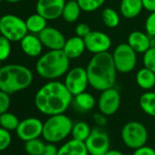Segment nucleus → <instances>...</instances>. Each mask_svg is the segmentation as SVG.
Here are the masks:
<instances>
[{"instance_id": "e433bc0d", "label": "nucleus", "mask_w": 155, "mask_h": 155, "mask_svg": "<svg viewBox=\"0 0 155 155\" xmlns=\"http://www.w3.org/2000/svg\"><path fill=\"white\" fill-rule=\"evenodd\" d=\"M92 119L95 123V124L97 126H99L100 128L104 127L107 124V116L104 115L101 113H95L92 116Z\"/></svg>"}, {"instance_id": "39448f33", "label": "nucleus", "mask_w": 155, "mask_h": 155, "mask_svg": "<svg viewBox=\"0 0 155 155\" xmlns=\"http://www.w3.org/2000/svg\"><path fill=\"white\" fill-rule=\"evenodd\" d=\"M74 123L71 118L65 114L48 116L43 123L42 138L50 143H59L67 140L71 134Z\"/></svg>"}, {"instance_id": "aec40b11", "label": "nucleus", "mask_w": 155, "mask_h": 155, "mask_svg": "<svg viewBox=\"0 0 155 155\" xmlns=\"http://www.w3.org/2000/svg\"><path fill=\"white\" fill-rule=\"evenodd\" d=\"M143 10L142 0H121L120 13L128 19L137 17Z\"/></svg>"}, {"instance_id": "9d476101", "label": "nucleus", "mask_w": 155, "mask_h": 155, "mask_svg": "<svg viewBox=\"0 0 155 155\" xmlns=\"http://www.w3.org/2000/svg\"><path fill=\"white\" fill-rule=\"evenodd\" d=\"M121 103L122 97L119 90L115 87H111L100 92L97 105L100 113L106 116H111L119 111Z\"/></svg>"}, {"instance_id": "412c9836", "label": "nucleus", "mask_w": 155, "mask_h": 155, "mask_svg": "<svg viewBox=\"0 0 155 155\" xmlns=\"http://www.w3.org/2000/svg\"><path fill=\"white\" fill-rule=\"evenodd\" d=\"M75 107L79 112H90L96 106V99L90 93L83 92L81 94H79L75 96H73V102Z\"/></svg>"}, {"instance_id": "4468645a", "label": "nucleus", "mask_w": 155, "mask_h": 155, "mask_svg": "<svg viewBox=\"0 0 155 155\" xmlns=\"http://www.w3.org/2000/svg\"><path fill=\"white\" fill-rule=\"evenodd\" d=\"M66 2V0H37L36 10L47 20H56L61 16Z\"/></svg>"}, {"instance_id": "cd10ccee", "label": "nucleus", "mask_w": 155, "mask_h": 155, "mask_svg": "<svg viewBox=\"0 0 155 155\" xmlns=\"http://www.w3.org/2000/svg\"><path fill=\"white\" fill-rule=\"evenodd\" d=\"M19 123L20 121L17 118V116L12 113L6 112L0 115V127L9 132H12V131L16 132Z\"/></svg>"}, {"instance_id": "f257e3e1", "label": "nucleus", "mask_w": 155, "mask_h": 155, "mask_svg": "<svg viewBox=\"0 0 155 155\" xmlns=\"http://www.w3.org/2000/svg\"><path fill=\"white\" fill-rule=\"evenodd\" d=\"M73 102V95L63 82L48 81L35 94L34 104L39 113L51 116L65 114Z\"/></svg>"}, {"instance_id": "37998d69", "label": "nucleus", "mask_w": 155, "mask_h": 155, "mask_svg": "<svg viewBox=\"0 0 155 155\" xmlns=\"http://www.w3.org/2000/svg\"><path fill=\"white\" fill-rule=\"evenodd\" d=\"M5 1H6L7 3H11V4H16V3H18V2H20L21 0H5Z\"/></svg>"}, {"instance_id": "c85d7f7f", "label": "nucleus", "mask_w": 155, "mask_h": 155, "mask_svg": "<svg viewBox=\"0 0 155 155\" xmlns=\"http://www.w3.org/2000/svg\"><path fill=\"white\" fill-rule=\"evenodd\" d=\"M46 143L40 138L33 139L25 143L24 149L28 155H43Z\"/></svg>"}, {"instance_id": "2f4dec72", "label": "nucleus", "mask_w": 155, "mask_h": 155, "mask_svg": "<svg viewBox=\"0 0 155 155\" xmlns=\"http://www.w3.org/2000/svg\"><path fill=\"white\" fill-rule=\"evenodd\" d=\"M143 63L144 67L155 73V47H151L143 54Z\"/></svg>"}, {"instance_id": "6ab92c4d", "label": "nucleus", "mask_w": 155, "mask_h": 155, "mask_svg": "<svg viewBox=\"0 0 155 155\" xmlns=\"http://www.w3.org/2000/svg\"><path fill=\"white\" fill-rule=\"evenodd\" d=\"M58 155H89V153L84 142L71 138L58 148Z\"/></svg>"}, {"instance_id": "49530a36", "label": "nucleus", "mask_w": 155, "mask_h": 155, "mask_svg": "<svg viewBox=\"0 0 155 155\" xmlns=\"http://www.w3.org/2000/svg\"><path fill=\"white\" fill-rule=\"evenodd\" d=\"M1 1H3V0H0V2H1Z\"/></svg>"}, {"instance_id": "a211bd4d", "label": "nucleus", "mask_w": 155, "mask_h": 155, "mask_svg": "<svg viewBox=\"0 0 155 155\" xmlns=\"http://www.w3.org/2000/svg\"><path fill=\"white\" fill-rule=\"evenodd\" d=\"M62 50L65 54L70 60H72L80 57L87 49L84 39L78 35H75L67 39Z\"/></svg>"}, {"instance_id": "7ed1b4c3", "label": "nucleus", "mask_w": 155, "mask_h": 155, "mask_svg": "<svg viewBox=\"0 0 155 155\" xmlns=\"http://www.w3.org/2000/svg\"><path fill=\"white\" fill-rule=\"evenodd\" d=\"M70 59L63 50H49L39 56L36 64L37 74L48 81L65 76L69 70Z\"/></svg>"}, {"instance_id": "58836bf2", "label": "nucleus", "mask_w": 155, "mask_h": 155, "mask_svg": "<svg viewBox=\"0 0 155 155\" xmlns=\"http://www.w3.org/2000/svg\"><path fill=\"white\" fill-rule=\"evenodd\" d=\"M58 148L55 143H47L43 155H58Z\"/></svg>"}, {"instance_id": "5701e85b", "label": "nucleus", "mask_w": 155, "mask_h": 155, "mask_svg": "<svg viewBox=\"0 0 155 155\" xmlns=\"http://www.w3.org/2000/svg\"><path fill=\"white\" fill-rule=\"evenodd\" d=\"M81 11L82 10L77 1H67L64 5L61 17L65 22L72 24L79 18Z\"/></svg>"}, {"instance_id": "f03ea898", "label": "nucleus", "mask_w": 155, "mask_h": 155, "mask_svg": "<svg viewBox=\"0 0 155 155\" xmlns=\"http://www.w3.org/2000/svg\"><path fill=\"white\" fill-rule=\"evenodd\" d=\"M86 70L90 86L94 90L102 92L114 87L118 71L110 52L93 54Z\"/></svg>"}, {"instance_id": "20e7f679", "label": "nucleus", "mask_w": 155, "mask_h": 155, "mask_svg": "<svg viewBox=\"0 0 155 155\" xmlns=\"http://www.w3.org/2000/svg\"><path fill=\"white\" fill-rule=\"evenodd\" d=\"M33 79V73L26 66L6 64L0 70V90L13 94L28 88Z\"/></svg>"}, {"instance_id": "bb28decb", "label": "nucleus", "mask_w": 155, "mask_h": 155, "mask_svg": "<svg viewBox=\"0 0 155 155\" xmlns=\"http://www.w3.org/2000/svg\"><path fill=\"white\" fill-rule=\"evenodd\" d=\"M101 19L103 24L109 28H115L119 25L121 17L120 14L111 7H106L101 13Z\"/></svg>"}, {"instance_id": "7c9ffc66", "label": "nucleus", "mask_w": 155, "mask_h": 155, "mask_svg": "<svg viewBox=\"0 0 155 155\" xmlns=\"http://www.w3.org/2000/svg\"><path fill=\"white\" fill-rule=\"evenodd\" d=\"M11 41L3 35H0V62L5 61L11 54Z\"/></svg>"}, {"instance_id": "6e6552de", "label": "nucleus", "mask_w": 155, "mask_h": 155, "mask_svg": "<svg viewBox=\"0 0 155 155\" xmlns=\"http://www.w3.org/2000/svg\"><path fill=\"white\" fill-rule=\"evenodd\" d=\"M111 55L118 73L129 74L137 65V53L127 43L118 45Z\"/></svg>"}, {"instance_id": "72a5a7b5", "label": "nucleus", "mask_w": 155, "mask_h": 155, "mask_svg": "<svg viewBox=\"0 0 155 155\" xmlns=\"http://www.w3.org/2000/svg\"><path fill=\"white\" fill-rule=\"evenodd\" d=\"M10 94H8L5 92H3L0 90V115L4 113L8 112V109L10 107L11 100H10Z\"/></svg>"}, {"instance_id": "f3484780", "label": "nucleus", "mask_w": 155, "mask_h": 155, "mask_svg": "<svg viewBox=\"0 0 155 155\" xmlns=\"http://www.w3.org/2000/svg\"><path fill=\"white\" fill-rule=\"evenodd\" d=\"M127 44L137 54H144L151 48V36L146 32L133 31L129 35Z\"/></svg>"}, {"instance_id": "2eb2a0df", "label": "nucleus", "mask_w": 155, "mask_h": 155, "mask_svg": "<svg viewBox=\"0 0 155 155\" xmlns=\"http://www.w3.org/2000/svg\"><path fill=\"white\" fill-rule=\"evenodd\" d=\"M38 36L42 45L48 50H62L67 41L65 35L53 26H47Z\"/></svg>"}, {"instance_id": "393cba45", "label": "nucleus", "mask_w": 155, "mask_h": 155, "mask_svg": "<svg viewBox=\"0 0 155 155\" xmlns=\"http://www.w3.org/2000/svg\"><path fill=\"white\" fill-rule=\"evenodd\" d=\"M139 105L145 114L155 117V92L146 91L143 93L139 99Z\"/></svg>"}, {"instance_id": "4be33fe9", "label": "nucleus", "mask_w": 155, "mask_h": 155, "mask_svg": "<svg viewBox=\"0 0 155 155\" xmlns=\"http://www.w3.org/2000/svg\"><path fill=\"white\" fill-rule=\"evenodd\" d=\"M135 81L140 88L145 91H150L155 86V73L143 67L137 72Z\"/></svg>"}, {"instance_id": "f704fd0d", "label": "nucleus", "mask_w": 155, "mask_h": 155, "mask_svg": "<svg viewBox=\"0 0 155 155\" xmlns=\"http://www.w3.org/2000/svg\"><path fill=\"white\" fill-rule=\"evenodd\" d=\"M145 31L150 35L155 37V12L150 13L145 21Z\"/></svg>"}, {"instance_id": "ea45409f", "label": "nucleus", "mask_w": 155, "mask_h": 155, "mask_svg": "<svg viewBox=\"0 0 155 155\" xmlns=\"http://www.w3.org/2000/svg\"><path fill=\"white\" fill-rule=\"evenodd\" d=\"M143 9L149 11L150 13L155 12V0H142Z\"/></svg>"}, {"instance_id": "1a4fd4ad", "label": "nucleus", "mask_w": 155, "mask_h": 155, "mask_svg": "<svg viewBox=\"0 0 155 155\" xmlns=\"http://www.w3.org/2000/svg\"><path fill=\"white\" fill-rule=\"evenodd\" d=\"M63 83L73 96L86 92L88 86L90 85L86 68L76 66L69 69L65 74Z\"/></svg>"}, {"instance_id": "a18cd8bd", "label": "nucleus", "mask_w": 155, "mask_h": 155, "mask_svg": "<svg viewBox=\"0 0 155 155\" xmlns=\"http://www.w3.org/2000/svg\"><path fill=\"white\" fill-rule=\"evenodd\" d=\"M1 68H2V66H1V62H0V70H1Z\"/></svg>"}, {"instance_id": "4c0bfd02", "label": "nucleus", "mask_w": 155, "mask_h": 155, "mask_svg": "<svg viewBox=\"0 0 155 155\" xmlns=\"http://www.w3.org/2000/svg\"><path fill=\"white\" fill-rule=\"evenodd\" d=\"M132 155H155V150L151 146H142L138 149L133 150Z\"/></svg>"}, {"instance_id": "a878e982", "label": "nucleus", "mask_w": 155, "mask_h": 155, "mask_svg": "<svg viewBox=\"0 0 155 155\" xmlns=\"http://www.w3.org/2000/svg\"><path fill=\"white\" fill-rule=\"evenodd\" d=\"M92 129L90 128V124L86 122L79 121L73 124L72 130H71V138L80 141V142H85L90 134H91Z\"/></svg>"}, {"instance_id": "473e14b6", "label": "nucleus", "mask_w": 155, "mask_h": 155, "mask_svg": "<svg viewBox=\"0 0 155 155\" xmlns=\"http://www.w3.org/2000/svg\"><path fill=\"white\" fill-rule=\"evenodd\" d=\"M12 143V135L9 131L0 127V152L5 151Z\"/></svg>"}, {"instance_id": "79ce46f5", "label": "nucleus", "mask_w": 155, "mask_h": 155, "mask_svg": "<svg viewBox=\"0 0 155 155\" xmlns=\"http://www.w3.org/2000/svg\"><path fill=\"white\" fill-rule=\"evenodd\" d=\"M151 47H155V37L151 36Z\"/></svg>"}, {"instance_id": "9b49d317", "label": "nucleus", "mask_w": 155, "mask_h": 155, "mask_svg": "<svg viewBox=\"0 0 155 155\" xmlns=\"http://www.w3.org/2000/svg\"><path fill=\"white\" fill-rule=\"evenodd\" d=\"M84 143L89 155H104L111 149L110 136L100 127L92 129L91 134Z\"/></svg>"}, {"instance_id": "c9c22d12", "label": "nucleus", "mask_w": 155, "mask_h": 155, "mask_svg": "<svg viewBox=\"0 0 155 155\" xmlns=\"http://www.w3.org/2000/svg\"><path fill=\"white\" fill-rule=\"evenodd\" d=\"M92 30L90 29V26L85 23H79L76 25L75 27V33L76 35L81 37V38H85Z\"/></svg>"}, {"instance_id": "c756f323", "label": "nucleus", "mask_w": 155, "mask_h": 155, "mask_svg": "<svg viewBox=\"0 0 155 155\" xmlns=\"http://www.w3.org/2000/svg\"><path fill=\"white\" fill-rule=\"evenodd\" d=\"M105 2L106 0H78L81 10L88 13L100 9Z\"/></svg>"}, {"instance_id": "423d86ee", "label": "nucleus", "mask_w": 155, "mask_h": 155, "mask_svg": "<svg viewBox=\"0 0 155 155\" xmlns=\"http://www.w3.org/2000/svg\"><path fill=\"white\" fill-rule=\"evenodd\" d=\"M121 138L126 147L135 150L146 145L149 134L143 124L138 121H130L122 126Z\"/></svg>"}, {"instance_id": "c03bdc74", "label": "nucleus", "mask_w": 155, "mask_h": 155, "mask_svg": "<svg viewBox=\"0 0 155 155\" xmlns=\"http://www.w3.org/2000/svg\"><path fill=\"white\" fill-rule=\"evenodd\" d=\"M66 1H77L78 2V0H66Z\"/></svg>"}, {"instance_id": "ddd939ff", "label": "nucleus", "mask_w": 155, "mask_h": 155, "mask_svg": "<svg viewBox=\"0 0 155 155\" xmlns=\"http://www.w3.org/2000/svg\"><path fill=\"white\" fill-rule=\"evenodd\" d=\"M84 41L86 49L93 54L109 52L111 46V37L101 31H91L84 38Z\"/></svg>"}, {"instance_id": "0eeeda50", "label": "nucleus", "mask_w": 155, "mask_h": 155, "mask_svg": "<svg viewBox=\"0 0 155 155\" xmlns=\"http://www.w3.org/2000/svg\"><path fill=\"white\" fill-rule=\"evenodd\" d=\"M27 34L26 20L12 14H7L0 17V35L9 41L20 42Z\"/></svg>"}, {"instance_id": "b1692460", "label": "nucleus", "mask_w": 155, "mask_h": 155, "mask_svg": "<svg viewBox=\"0 0 155 155\" xmlns=\"http://www.w3.org/2000/svg\"><path fill=\"white\" fill-rule=\"evenodd\" d=\"M47 21L48 20L45 17H43L37 13L29 15L26 20V25L28 33L34 35H39L48 26Z\"/></svg>"}, {"instance_id": "dca6fc26", "label": "nucleus", "mask_w": 155, "mask_h": 155, "mask_svg": "<svg viewBox=\"0 0 155 155\" xmlns=\"http://www.w3.org/2000/svg\"><path fill=\"white\" fill-rule=\"evenodd\" d=\"M20 47L23 53L29 57H39L42 54L44 45L38 35L28 33L20 41Z\"/></svg>"}, {"instance_id": "a19ab883", "label": "nucleus", "mask_w": 155, "mask_h": 155, "mask_svg": "<svg viewBox=\"0 0 155 155\" xmlns=\"http://www.w3.org/2000/svg\"><path fill=\"white\" fill-rule=\"evenodd\" d=\"M104 155H124L122 152L116 149H110Z\"/></svg>"}, {"instance_id": "f8f14e48", "label": "nucleus", "mask_w": 155, "mask_h": 155, "mask_svg": "<svg viewBox=\"0 0 155 155\" xmlns=\"http://www.w3.org/2000/svg\"><path fill=\"white\" fill-rule=\"evenodd\" d=\"M43 133V122L36 117H28L21 120L16 130V136L23 142L40 138Z\"/></svg>"}]
</instances>
